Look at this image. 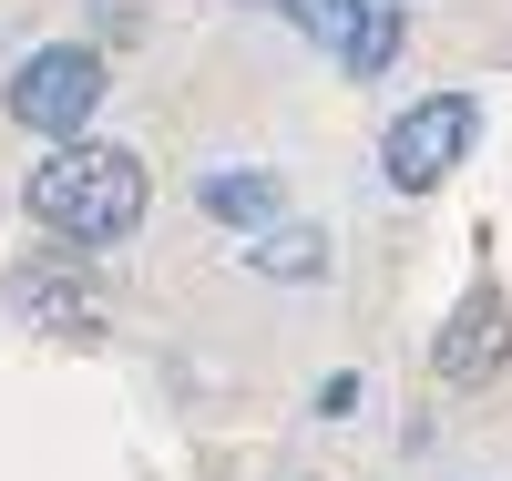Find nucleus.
<instances>
[{
	"label": "nucleus",
	"mask_w": 512,
	"mask_h": 481,
	"mask_svg": "<svg viewBox=\"0 0 512 481\" xmlns=\"http://www.w3.org/2000/svg\"><path fill=\"white\" fill-rule=\"evenodd\" d=\"M144 164L123 154V144H52L31 164V185H21V205H31V226L41 236H62L72 256H103V246H123L144 226Z\"/></svg>",
	"instance_id": "obj_1"
},
{
	"label": "nucleus",
	"mask_w": 512,
	"mask_h": 481,
	"mask_svg": "<svg viewBox=\"0 0 512 481\" xmlns=\"http://www.w3.org/2000/svg\"><path fill=\"white\" fill-rule=\"evenodd\" d=\"M472 144H482V103L472 93H431L379 134V174H390V195H441Z\"/></svg>",
	"instance_id": "obj_2"
},
{
	"label": "nucleus",
	"mask_w": 512,
	"mask_h": 481,
	"mask_svg": "<svg viewBox=\"0 0 512 481\" xmlns=\"http://www.w3.org/2000/svg\"><path fill=\"white\" fill-rule=\"evenodd\" d=\"M11 123L21 134H52V144H72L82 123H93V103H103V52L93 41H41V52L11 72Z\"/></svg>",
	"instance_id": "obj_3"
},
{
	"label": "nucleus",
	"mask_w": 512,
	"mask_h": 481,
	"mask_svg": "<svg viewBox=\"0 0 512 481\" xmlns=\"http://www.w3.org/2000/svg\"><path fill=\"white\" fill-rule=\"evenodd\" d=\"M0 297H11V318L41 328V338H93V328H103V287H93V267H72V246L21 256Z\"/></svg>",
	"instance_id": "obj_4"
},
{
	"label": "nucleus",
	"mask_w": 512,
	"mask_h": 481,
	"mask_svg": "<svg viewBox=\"0 0 512 481\" xmlns=\"http://www.w3.org/2000/svg\"><path fill=\"white\" fill-rule=\"evenodd\" d=\"M431 369H441L451 389H482L492 369H512V297H502L492 277L451 308V328H441V348H431Z\"/></svg>",
	"instance_id": "obj_5"
},
{
	"label": "nucleus",
	"mask_w": 512,
	"mask_h": 481,
	"mask_svg": "<svg viewBox=\"0 0 512 481\" xmlns=\"http://www.w3.org/2000/svg\"><path fill=\"white\" fill-rule=\"evenodd\" d=\"M195 205L216 215V226H277L287 185H277L267 164H205V174H195Z\"/></svg>",
	"instance_id": "obj_6"
},
{
	"label": "nucleus",
	"mask_w": 512,
	"mask_h": 481,
	"mask_svg": "<svg viewBox=\"0 0 512 481\" xmlns=\"http://www.w3.org/2000/svg\"><path fill=\"white\" fill-rule=\"evenodd\" d=\"M400 31H410V0H349V31H338V72L379 82L400 62Z\"/></svg>",
	"instance_id": "obj_7"
},
{
	"label": "nucleus",
	"mask_w": 512,
	"mask_h": 481,
	"mask_svg": "<svg viewBox=\"0 0 512 481\" xmlns=\"http://www.w3.org/2000/svg\"><path fill=\"white\" fill-rule=\"evenodd\" d=\"M246 267H256V277H287V287H297V277H328V236H318V226H267V236L246 246Z\"/></svg>",
	"instance_id": "obj_8"
},
{
	"label": "nucleus",
	"mask_w": 512,
	"mask_h": 481,
	"mask_svg": "<svg viewBox=\"0 0 512 481\" xmlns=\"http://www.w3.org/2000/svg\"><path fill=\"white\" fill-rule=\"evenodd\" d=\"M349 410H359V379H349V369H338V379L318 389V420H349Z\"/></svg>",
	"instance_id": "obj_9"
}]
</instances>
